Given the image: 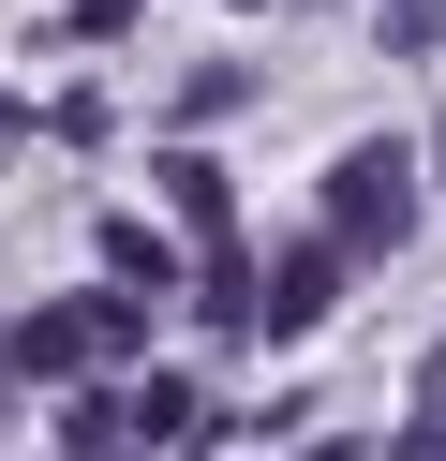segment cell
Instances as JSON below:
<instances>
[{"instance_id": "cell-1", "label": "cell", "mask_w": 446, "mask_h": 461, "mask_svg": "<svg viewBox=\"0 0 446 461\" xmlns=\"http://www.w3.org/2000/svg\"><path fill=\"white\" fill-rule=\"evenodd\" d=\"M313 239L342 253V268L402 253V239H416V149H342V164H327V209H313Z\"/></svg>"}, {"instance_id": "cell-2", "label": "cell", "mask_w": 446, "mask_h": 461, "mask_svg": "<svg viewBox=\"0 0 446 461\" xmlns=\"http://www.w3.org/2000/svg\"><path fill=\"white\" fill-rule=\"evenodd\" d=\"M119 342H134V328H119L105 298H75V312H30L15 357H30V372H89V357H119Z\"/></svg>"}, {"instance_id": "cell-3", "label": "cell", "mask_w": 446, "mask_h": 461, "mask_svg": "<svg viewBox=\"0 0 446 461\" xmlns=\"http://www.w3.org/2000/svg\"><path fill=\"white\" fill-rule=\"evenodd\" d=\"M327 298H342V253H327V239H297L283 268H268V298H253V312H268V328H313Z\"/></svg>"}, {"instance_id": "cell-4", "label": "cell", "mask_w": 446, "mask_h": 461, "mask_svg": "<svg viewBox=\"0 0 446 461\" xmlns=\"http://www.w3.org/2000/svg\"><path fill=\"white\" fill-rule=\"evenodd\" d=\"M372 31L402 45V60H432V45H446V0H372Z\"/></svg>"}]
</instances>
